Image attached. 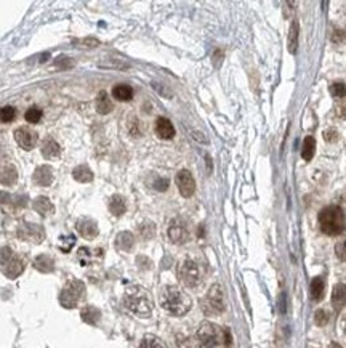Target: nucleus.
<instances>
[{"instance_id": "16", "label": "nucleus", "mask_w": 346, "mask_h": 348, "mask_svg": "<svg viewBox=\"0 0 346 348\" xmlns=\"http://www.w3.org/2000/svg\"><path fill=\"white\" fill-rule=\"evenodd\" d=\"M133 244H135V237L130 231H122V233H119L117 237H115V247L122 252L132 250Z\"/></svg>"}, {"instance_id": "7", "label": "nucleus", "mask_w": 346, "mask_h": 348, "mask_svg": "<svg viewBox=\"0 0 346 348\" xmlns=\"http://www.w3.org/2000/svg\"><path fill=\"white\" fill-rule=\"evenodd\" d=\"M84 295V284L81 281H69L60 294V302L64 308H74Z\"/></svg>"}, {"instance_id": "5", "label": "nucleus", "mask_w": 346, "mask_h": 348, "mask_svg": "<svg viewBox=\"0 0 346 348\" xmlns=\"http://www.w3.org/2000/svg\"><path fill=\"white\" fill-rule=\"evenodd\" d=\"M223 332L212 323H202L197 329L199 348H218Z\"/></svg>"}, {"instance_id": "44", "label": "nucleus", "mask_w": 346, "mask_h": 348, "mask_svg": "<svg viewBox=\"0 0 346 348\" xmlns=\"http://www.w3.org/2000/svg\"><path fill=\"white\" fill-rule=\"evenodd\" d=\"M81 45H86V47H98V40L96 39H84V40H79Z\"/></svg>"}, {"instance_id": "28", "label": "nucleus", "mask_w": 346, "mask_h": 348, "mask_svg": "<svg viewBox=\"0 0 346 348\" xmlns=\"http://www.w3.org/2000/svg\"><path fill=\"white\" fill-rule=\"evenodd\" d=\"M81 316H82V320L86 324H96L99 321V318H101V311L96 307H85L82 310Z\"/></svg>"}, {"instance_id": "6", "label": "nucleus", "mask_w": 346, "mask_h": 348, "mask_svg": "<svg viewBox=\"0 0 346 348\" xmlns=\"http://www.w3.org/2000/svg\"><path fill=\"white\" fill-rule=\"evenodd\" d=\"M204 310L210 315H218L226 310V300L225 292L220 284H213L210 291L207 292V297L204 300Z\"/></svg>"}, {"instance_id": "3", "label": "nucleus", "mask_w": 346, "mask_h": 348, "mask_svg": "<svg viewBox=\"0 0 346 348\" xmlns=\"http://www.w3.org/2000/svg\"><path fill=\"white\" fill-rule=\"evenodd\" d=\"M319 227L324 234L338 236L346 230V215L340 206H327L319 212Z\"/></svg>"}, {"instance_id": "31", "label": "nucleus", "mask_w": 346, "mask_h": 348, "mask_svg": "<svg viewBox=\"0 0 346 348\" xmlns=\"http://www.w3.org/2000/svg\"><path fill=\"white\" fill-rule=\"evenodd\" d=\"M140 234L143 239H153L156 236V225L151 222H144L140 225Z\"/></svg>"}, {"instance_id": "11", "label": "nucleus", "mask_w": 346, "mask_h": 348, "mask_svg": "<svg viewBox=\"0 0 346 348\" xmlns=\"http://www.w3.org/2000/svg\"><path fill=\"white\" fill-rule=\"evenodd\" d=\"M14 140L23 149L31 151L35 146V143H37V133H34L27 127H19L14 130Z\"/></svg>"}, {"instance_id": "24", "label": "nucleus", "mask_w": 346, "mask_h": 348, "mask_svg": "<svg viewBox=\"0 0 346 348\" xmlns=\"http://www.w3.org/2000/svg\"><path fill=\"white\" fill-rule=\"evenodd\" d=\"M298 31H300V26H298V21L293 19L292 24H290V31H288V52L295 53L297 52V47H298Z\"/></svg>"}, {"instance_id": "9", "label": "nucleus", "mask_w": 346, "mask_h": 348, "mask_svg": "<svg viewBox=\"0 0 346 348\" xmlns=\"http://www.w3.org/2000/svg\"><path fill=\"white\" fill-rule=\"evenodd\" d=\"M176 186L183 198H191L196 191V181L189 170H179L176 173Z\"/></svg>"}, {"instance_id": "47", "label": "nucleus", "mask_w": 346, "mask_h": 348, "mask_svg": "<svg viewBox=\"0 0 346 348\" xmlns=\"http://www.w3.org/2000/svg\"><path fill=\"white\" fill-rule=\"evenodd\" d=\"M345 331H346V324H345Z\"/></svg>"}, {"instance_id": "2", "label": "nucleus", "mask_w": 346, "mask_h": 348, "mask_svg": "<svg viewBox=\"0 0 346 348\" xmlns=\"http://www.w3.org/2000/svg\"><path fill=\"white\" fill-rule=\"evenodd\" d=\"M124 305L140 318H149L153 313V299L141 286H130L124 294Z\"/></svg>"}, {"instance_id": "4", "label": "nucleus", "mask_w": 346, "mask_h": 348, "mask_svg": "<svg viewBox=\"0 0 346 348\" xmlns=\"http://www.w3.org/2000/svg\"><path fill=\"white\" fill-rule=\"evenodd\" d=\"M178 278L186 287H197L204 279V270L196 260L184 258L178 265Z\"/></svg>"}, {"instance_id": "36", "label": "nucleus", "mask_w": 346, "mask_h": 348, "mask_svg": "<svg viewBox=\"0 0 346 348\" xmlns=\"http://www.w3.org/2000/svg\"><path fill=\"white\" fill-rule=\"evenodd\" d=\"M335 253H337L338 258L346 262V237L340 239V241L335 244Z\"/></svg>"}, {"instance_id": "14", "label": "nucleus", "mask_w": 346, "mask_h": 348, "mask_svg": "<svg viewBox=\"0 0 346 348\" xmlns=\"http://www.w3.org/2000/svg\"><path fill=\"white\" fill-rule=\"evenodd\" d=\"M34 181L39 186H50L53 183V170L48 165H40L34 172Z\"/></svg>"}, {"instance_id": "17", "label": "nucleus", "mask_w": 346, "mask_h": 348, "mask_svg": "<svg viewBox=\"0 0 346 348\" xmlns=\"http://www.w3.org/2000/svg\"><path fill=\"white\" fill-rule=\"evenodd\" d=\"M34 209H35V212L40 214L42 217L52 215L55 212V206L52 204V201L48 198H45V196H39V198L34 201Z\"/></svg>"}, {"instance_id": "10", "label": "nucleus", "mask_w": 346, "mask_h": 348, "mask_svg": "<svg viewBox=\"0 0 346 348\" xmlns=\"http://www.w3.org/2000/svg\"><path fill=\"white\" fill-rule=\"evenodd\" d=\"M18 236L21 239H24V241L39 244V242H42V239H43V228L40 227V225L23 223L18 228Z\"/></svg>"}, {"instance_id": "37", "label": "nucleus", "mask_w": 346, "mask_h": 348, "mask_svg": "<svg viewBox=\"0 0 346 348\" xmlns=\"http://www.w3.org/2000/svg\"><path fill=\"white\" fill-rule=\"evenodd\" d=\"M332 42L338 43V45L346 43V31H343V29H335L334 34H332Z\"/></svg>"}, {"instance_id": "20", "label": "nucleus", "mask_w": 346, "mask_h": 348, "mask_svg": "<svg viewBox=\"0 0 346 348\" xmlns=\"http://www.w3.org/2000/svg\"><path fill=\"white\" fill-rule=\"evenodd\" d=\"M34 268H37L42 273H52L55 268V262L52 257H48L47 253H42L34 260Z\"/></svg>"}, {"instance_id": "25", "label": "nucleus", "mask_w": 346, "mask_h": 348, "mask_svg": "<svg viewBox=\"0 0 346 348\" xmlns=\"http://www.w3.org/2000/svg\"><path fill=\"white\" fill-rule=\"evenodd\" d=\"M112 97L119 101H128L133 98V90L132 87H128L125 84H119L112 89Z\"/></svg>"}, {"instance_id": "45", "label": "nucleus", "mask_w": 346, "mask_h": 348, "mask_svg": "<svg viewBox=\"0 0 346 348\" xmlns=\"http://www.w3.org/2000/svg\"><path fill=\"white\" fill-rule=\"evenodd\" d=\"M192 136H194V138H196V140L202 141V143H207V140L204 138V135L199 133V132H192Z\"/></svg>"}, {"instance_id": "8", "label": "nucleus", "mask_w": 346, "mask_h": 348, "mask_svg": "<svg viewBox=\"0 0 346 348\" xmlns=\"http://www.w3.org/2000/svg\"><path fill=\"white\" fill-rule=\"evenodd\" d=\"M169 239L173 244H184L189 239V228L183 219H173L169 225Z\"/></svg>"}, {"instance_id": "38", "label": "nucleus", "mask_w": 346, "mask_h": 348, "mask_svg": "<svg viewBox=\"0 0 346 348\" xmlns=\"http://www.w3.org/2000/svg\"><path fill=\"white\" fill-rule=\"evenodd\" d=\"M314 320L317 326H326L329 323V315L326 310H317L316 315H314Z\"/></svg>"}, {"instance_id": "27", "label": "nucleus", "mask_w": 346, "mask_h": 348, "mask_svg": "<svg viewBox=\"0 0 346 348\" xmlns=\"http://www.w3.org/2000/svg\"><path fill=\"white\" fill-rule=\"evenodd\" d=\"M316 153V140L314 136H306L305 141H303V146H301V157L305 161H311L314 157Z\"/></svg>"}, {"instance_id": "26", "label": "nucleus", "mask_w": 346, "mask_h": 348, "mask_svg": "<svg viewBox=\"0 0 346 348\" xmlns=\"http://www.w3.org/2000/svg\"><path fill=\"white\" fill-rule=\"evenodd\" d=\"M96 111L99 114H109L112 111V101L106 92H99V95L96 97Z\"/></svg>"}, {"instance_id": "33", "label": "nucleus", "mask_w": 346, "mask_h": 348, "mask_svg": "<svg viewBox=\"0 0 346 348\" xmlns=\"http://www.w3.org/2000/svg\"><path fill=\"white\" fill-rule=\"evenodd\" d=\"M330 95L334 98H345L346 97V84L345 82H334L330 85Z\"/></svg>"}, {"instance_id": "1", "label": "nucleus", "mask_w": 346, "mask_h": 348, "mask_svg": "<svg viewBox=\"0 0 346 348\" xmlns=\"http://www.w3.org/2000/svg\"><path fill=\"white\" fill-rule=\"evenodd\" d=\"M159 303H161V307L165 311H169L173 316H183L192 307L191 297L183 289H179L176 286L162 287L161 294H159Z\"/></svg>"}, {"instance_id": "19", "label": "nucleus", "mask_w": 346, "mask_h": 348, "mask_svg": "<svg viewBox=\"0 0 346 348\" xmlns=\"http://www.w3.org/2000/svg\"><path fill=\"white\" fill-rule=\"evenodd\" d=\"M109 210L111 214L115 217H120L125 214L127 210V204H125V199L122 198L120 194H114L112 198L109 199Z\"/></svg>"}, {"instance_id": "39", "label": "nucleus", "mask_w": 346, "mask_h": 348, "mask_svg": "<svg viewBox=\"0 0 346 348\" xmlns=\"http://www.w3.org/2000/svg\"><path fill=\"white\" fill-rule=\"evenodd\" d=\"M13 250L8 249V247H3V249H0V263H2L3 266L10 262V260L13 258Z\"/></svg>"}, {"instance_id": "15", "label": "nucleus", "mask_w": 346, "mask_h": 348, "mask_svg": "<svg viewBox=\"0 0 346 348\" xmlns=\"http://www.w3.org/2000/svg\"><path fill=\"white\" fill-rule=\"evenodd\" d=\"M332 305L337 311H340L346 305V286L345 284H337L334 287V292H332Z\"/></svg>"}, {"instance_id": "22", "label": "nucleus", "mask_w": 346, "mask_h": 348, "mask_svg": "<svg viewBox=\"0 0 346 348\" xmlns=\"http://www.w3.org/2000/svg\"><path fill=\"white\" fill-rule=\"evenodd\" d=\"M61 153V148H60V144H58L55 140L52 138H48L45 140V143H43V146H42V156L45 157V159H53V157H58Z\"/></svg>"}, {"instance_id": "23", "label": "nucleus", "mask_w": 346, "mask_h": 348, "mask_svg": "<svg viewBox=\"0 0 346 348\" xmlns=\"http://www.w3.org/2000/svg\"><path fill=\"white\" fill-rule=\"evenodd\" d=\"M72 178L76 181H81V183H90L93 180V172L86 167V165H77V167L72 170Z\"/></svg>"}, {"instance_id": "32", "label": "nucleus", "mask_w": 346, "mask_h": 348, "mask_svg": "<svg viewBox=\"0 0 346 348\" xmlns=\"http://www.w3.org/2000/svg\"><path fill=\"white\" fill-rule=\"evenodd\" d=\"M16 116V111H14L13 106H5V108H0V122L2 124H8L14 119Z\"/></svg>"}, {"instance_id": "34", "label": "nucleus", "mask_w": 346, "mask_h": 348, "mask_svg": "<svg viewBox=\"0 0 346 348\" xmlns=\"http://www.w3.org/2000/svg\"><path fill=\"white\" fill-rule=\"evenodd\" d=\"M24 119L29 122V124H37V122L42 119V111L39 108H29L24 114Z\"/></svg>"}, {"instance_id": "41", "label": "nucleus", "mask_w": 346, "mask_h": 348, "mask_svg": "<svg viewBox=\"0 0 346 348\" xmlns=\"http://www.w3.org/2000/svg\"><path fill=\"white\" fill-rule=\"evenodd\" d=\"M154 188L157 191H165L169 188V180H165V178H157L156 180V183H154Z\"/></svg>"}, {"instance_id": "40", "label": "nucleus", "mask_w": 346, "mask_h": 348, "mask_svg": "<svg viewBox=\"0 0 346 348\" xmlns=\"http://www.w3.org/2000/svg\"><path fill=\"white\" fill-rule=\"evenodd\" d=\"M324 140H326L327 143H335L338 140V132L335 128H329L324 132Z\"/></svg>"}, {"instance_id": "30", "label": "nucleus", "mask_w": 346, "mask_h": 348, "mask_svg": "<svg viewBox=\"0 0 346 348\" xmlns=\"http://www.w3.org/2000/svg\"><path fill=\"white\" fill-rule=\"evenodd\" d=\"M140 348H167L165 344L161 339H157L154 336H146L140 344Z\"/></svg>"}, {"instance_id": "46", "label": "nucleus", "mask_w": 346, "mask_h": 348, "mask_svg": "<svg viewBox=\"0 0 346 348\" xmlns=\"http://www.w3.org/2000/svg\"><path fill=\"white\" fill-rule=\"evenodd\" d=\"M329 348H343L342 345H338V344H330V347Z\"/></svg>"}, {"instance_id": "12", "label": "nucleus", "mask_w": 346, "mask_h": 348, "mask_svg": "<svg viewBox=\"0 0 346 348\" xmlns=\"http://www.w3.org/2000/svg\"><path fill=\"white\" fill-rule=\"evenodd\" d=\"M76 228L79 231V234H81L82 237H85V239H93V237H96L98 233H99L96 222L91 220V219H86V217H84V219H81L77 222Z\"/></svg>"}, {"instance_id": "43", "label": "nucleus", "mask_w": 346, "mask_h": 348, "mask_svg": "<svg viewBox=\"0 0 346 348\" xmlns=\"http://www.w3.org/2000/svg\"><path fill=\"white\" fill-rule=\"evenodd\" d=\"M337 116L340 119H346V101L337 106Z\"/></svg>"}, {"instance_id": "13", "label": "nucleus", "mask_w": 346, "mask_h": 348, "mask_svg": "<svg viewBox=\"0 0 346 348\" xmlns=\"http://www.w3.org/2000/svg\"><path fill=\"white\" fill-rule=\"evenodd\" d=\"M156 133L162 140H172L175 136V127L167 117H159L156 120Z\"/></svg>"}, {"instance_id": "35", "label": "nucleus", "mask_w": 346, "mask_h": 348, "mask_svg": "<svg viewBox=\"0 0 346 348\" xmlns=\"http://www.w3.org/2000/svg\"><path fill=\"white\" fill-rule=\"evenodd\" d=\"M99 66H103V68H112V69H128L130 68V64L124 63L122 60H104V61H101L99 63Z\"/></svg>"}, {"instance_id": "21", "label": "nucleus", "mask_w": 346, "mask_h": 348, "mask_svg": "<svg viewBox=\"0 0 346 348\" xmlns=\"http://www.w3.org/2000/svg\"><path fill=\"white\" fill-rule=\"evenodd\" d=\"M16 178H18V172L13 165L8 164V165H5V167L0 169V183L2 185L10 186L16 181Z\"/></svg>"}, {"instance_id": "18", "label": "nucleus", "mask_w": 346, "mask_h": 348, "mask_svg": "<svg viewBox=\"0 0 346 348\" xmlns=\"http://www.w3.org/2000/svg\"><path fill=\"white\" fill-rule=\"evenodd\" d=\"M23 270H24V263L21 262V260H19L18 257H13V258L10 260V262L5 265L3 273H5L10 279H14L16 276H19L21 273H23Z\"/></svg>"}, {"instance_id": "29", "label": "nucleus", "mask_w": 346, "mask_h": 348, "mask_svg": "<svg viewBox=\"0 0 346 348\" xmlns=\"http://www.w3.org/2000/svg\"><path fill=\"white\" fill-rule=\"evenodd\" d=\"M324 289H326V282L322 278L317 276L311 281V299L314 302H319L324 297Z\"/></svg>"}, {"instance_id": "42", "label": "nucleus", "mask_w": 346, "mask_h": 348, "mask_svg": "<svg viewBox=\"0 0 346 348\" xmlns=\"http://www.w3.org/2000/svg\"><path fill=\"white\" fill-rule=\"evenodd\" d=\"M56 66H60V68H71L72 66V61L69 60V58H66V56H60V58H58V60H56Z\"/></svg>"}]
</instances>
